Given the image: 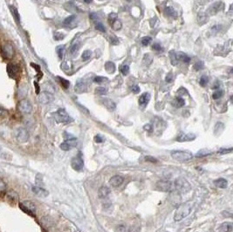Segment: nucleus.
<instances>
[{
    "label": "nucleus",
    "instance_id": "nucleus-57",
    "mask_svg": "<svg viewBox=\"0 0 233 232\" xmlns=\"http://www.w3.org/2000/svg\"><path fill=\"white\" fill-rule=\"evenodd\" d=\"M90 19L92 20H97L98 19V16L96 13H91L90 14Z\"/></svg>",
    "mask_w": 233,
    "mask_h": 232
},
{
    "label": "nucleus",
    "instance_id": "nucleus-24",
    "mask_svg": "<svg viewBox=\"0 0 233 232\" xmlns=\"http://www.w3.org/2000/svg\"><path fill=\"white\" fill-rule=\"evenodd\" d=\"M212 154V151L208 149H202L201 150H199L197 153L196 154V158H203L205 157V156H208Z\"/></svg>",
    "mask_w": 233,
    "mask_h": 232
},
{
    "label": "nucleus",
    "instance_id": "nucleus-45",
    "mask_svg": "<svg viewBox=\"0 0 233 232\" xmlns=\"http://www.w3.org/2000/svg\"><path fill=\"white\" fill-rule=\"evenodd\" d=\"M112 25L113 28H114V30H119V29H121V23L118 20V19H116V20L112 24Z\"/></svg>",
    "mask_w": 233,
    "mask_h": 232
},
{
    "label": "nucleus",
    "instance_id": "nucleus-44",
    "mask_svg": "<svg viewBox=\"0 0 233 232\" xmlns=\"http://www.w3.org/2000/svg\"><path fill=\"white\" fill-rule=\"evenodd\" d=\"M105 80H107V79H106V78L101 77V76H96V77H94V78H93V81L97 84L102 83L103 81H105Z\"/></svg>",
    "mask_w": 233,
    "mask_h": 232
},
{
    "label": "nucleus",
    "instance_id": "nucleus-27",
    "mask_svg": "<svg viewBox=\"0 0 233 232\" xmlns=\"http://www.w3.org/2000/svg\"><path fill=\"white\" fill-rule=\"evenodd\" d=\"M173 105L176 107H182L185 105V100L181 97H177L173 101Z\"/></svg>",
    "mask_w": 233,
    "mask_h": 232
},
{
    "label": "nucleus",
    "instance_id": "nucleus-29",
    "mask_svg": "<svg viewBox=\"0 0 233 232\" xmlns=\"http://www.w3.org/2000/svg\"><path fill=\"white\" fill-rule=\"evenodd\" d=\"M105 68L107 70V73H109V74H113L114 72V70H115V65L113 63V62H107L106 63V65H105Z\"/></svg>",
    "mask_w": 233,
    "mask_h": 232
},
{
    "label": "nucleus",
    "instance_id": "nucleus-39",
    "mask_svg": "<svg viewBox=\"0 0 233 232\" xmlns=\"http://www.w3.org/2000/svg\"><path fill=\"white\" fill-rule=\"evenodd\" d=\"M204 62H202V61L196 62V64L194 65V69L196 70V71H199V70L204 69Z\"/></svg>",
    "mask_w": 233,
    "mask_h": 232
},
{
    "label": "nucleus",
    "instance_id": "nucleus-54",
    "mask_svg": "<svg viewBox=\"0 0 233 232\" xmlns=\"http://www.w3.org/2000/svg\"><path fill=\"white\" fill-rule=\"evenodd\" d=\"M60 34H61V33H55V35H54V38H55V39H57V40H61V39H63L65 36H64L63 34H62V35L60 36Z\"/></svg>",
    "mask_w": 233,
    "mask_h": 232
},
{
    "label": "nucleus",
    "instance_id": "nucleus-56",
    "mask_svg": "<svg viewBox=\"0 0 233 232\" xmlns=\"http://www.w3.org/2000/svg\"><path fill=\"white\" fill-rule=\"evenodd\" d=\"M64 137H65V140H69L74 138V136H73V135H70V134H68V133H65V134H64Z\"/></svg>",
    "mask_w": 233,
    "mask_h": 232
},
{
    "label": "nucleus",
    "instance_id": "nucleus-43",
    "mask_svg": "<svg viewBox=\"0 0 233 232\" xmlns=\"http://www.w3.org/2000/svg\"><path fill=\"white\" fill-rule=\"evenodd\" d=\"M95 29L100 31V32H101V33H105V32H106V28L104 27V25H103L101 23L96 24V25H95Z\"/></svg>",
    "mask_w": 233,
    "mask_h": 232
},
{
    "label": "nucleus",
    "instance_id": "nucleus-5",
    "mask_svg": "<svg viewBox=\"0 0 233 232\" xmlns=\"http://www.w3.org/2000/svg\"><path fill=\"white\" fill-rule=\"evenodd\" d=\"M19 208L23 210L25 213L28 214L31 216H34L35 211H36V206L31 201H25L23 203H19Z\"/></svg>",
    "mask_w": 233,
    "mask_h": 232
},
{
    "label": "nucleus",
    "instance_id": "nucleus-52",
    "mask_svg": "<svg viewBox=\"0 0 233 232\" xmlns=\"http://www.w3.org/2000/svg\"><path fill=\"white\" fill-rule=\"evenodd\" d=\"M131 90H132V92L134 93H138L140 92V87H139L138 86L135 85V86H133V87H131Z\"/></svg>",
    "mask_w": 233,
    "mask_h": 232
},
{
    "label": "nucleus",
    "instance_id": "nucleus-48",
    "mask_svg": "<svg viewBox=\"0 0 233 232\" xmlns=\"http://www.w3.org/2000/svg\"><path fill=\"white\" fill-rule=\"evenodd\" d=\"M152 48H153V50H155V51H163V47H162V46H161L159 43H155V44H154Z\"/></svg>",
    "mask_w": 233,
    "mask_h": 232
},
{
    "label": "nucleus",
    "instance_id": "nucleus-46",
    "mask_svg": "<svg viewBox=\"0 0 233 232\" xmlns=\"http://www.w3.org/2000/svg\"><path fill=\"white\" fill-rule=\"evenodd\" d=\"M78 49H79V44H78V43H74V44L72 46V47H71V53H73V54L76 53L77 51H78Z\"/></svg>",
    "mask_w": 233,
    "mask_h": 232
},
{
    "label": "nucleus",
    "instance_id": "nucleus-14",
    "mask_svg": "<svg viewBox=\"0 0 233 232\" xmlns=\"http://www.w3.org/2000/svg\"><path fill=\"white\" fill-rule=\"evenodd\" d=\"M196 139V135L194 134H184V133H180L177 135V141L179 142H184V141H191L193 140Z\"/></svg>",
    "mask_w": 233,
    "mask_h": 232
},
{
    "label": "nucleus",
    "instance_id": "nucleus-35",
    "mask_svg": "<svg viewBox=\"0 0 233 232\" xmlns=\"http://www.w3.org/2000/svg\"><path fill=\"white\" fill-rule=\"evenodd\" d=\"M151 41H152V38L151 37H148V36H147V37H144L141 38V44H142V46H144V47L149 46Z\"/></svg>",
    "mask_w": 233,
    "mask_h": 232
},
{
    "label": "nucleus",
    "instance_id": "nucleus-47",
    "mask_svg": "<svg viewBox=\"0 0 233 232\" xmlns=\"http://www.w3.org/2000/svg\"><path fill=\"white\" fill-rule=\"evenodd\" d=\"M108 19H109V22H110V24L112 25L115 20L117 19V14L115 13H111V14H109V16H108Z\"/></svg>",
    "mask_w": 233,
    "mask_h": 232
},
{
    "label": "nucleus",
    "instance_id": "nucleus-6",
    "mask_svg": "<svg viewBox=\"0 0 233 232\" xmlns=\"http://www.w3.org/2000/svg\"><path fill=\"white\" fill-rule=\"evenodd\" d=\"M54 118H55L57 122H59V123H68V122H71L73 121L69 114L65 112V109H62V108L59 109L54 114Z\"/></svg>",
    "mask_w": 233,
    "mask_h": 232
},
{
    "label": "nucleus",
    "instance_id": "nucleus-50",
    "mask_svg": "<svg viewBox=\"0 0 233 232\" xmlns=\"http://www.w3.org/2000/svg\"><path fill=\"white\" fill-rule=\"evenodd\" d=\"M96 93L99 94H106L107 93V90L104 87H97L96 88Z\"/></svg>",
    "mask_w": 233,
    "mask_h": 232
},
{
    "label": "nucleus",
    "instance_id": "nucleus-8",
    "mask_svg": "<svg viewBox=\"0 0 233 232\" xmlns=\"http://www.w3.org/2000/svg\"><path fill=\"white\" fill-rule=\"evenodd\" d=\"M156 190L162 192H168L172 189V182L167 180H161L156 182Z\"/></svg>",
    "mask_w": 233,
    "mask_h": 232
},
{
    "label": "nucleus",
    "instance_id": "nucleus-13",
    "mask_svg": "<svg viewBox=\"0 0 233 232\" xmlns=\"http://www.w3.org/2000/svg\"><path fill=\"white\" fill-rule=\"evenodd\" d=\"M38 100H39L40 103L46 105V104H48V103L52 102L53 100V96L52 95V93H48V92H43L42 93L39 94Z\"/></svg>",
    "mask_w": 233,
    "mask_h": 232
},
{
    "label": "nucleus",
    "instance_id": "nucleus-60",
    "mask_svg": "<svg viewBox=\"0 0 233 232\" xmlns=\"http://www.w3.org/2000/svg\"><path fill=\"white\" fill-rule=\"evenodd\" d=\"M128 1H131V0H128Z\"/></svg>",
    "mask_w": 233,
    "mask_h": 232
},
{
    "label": "nucleus",
    "instance_id": "nucleus-59",
    "mask_svg": "<svg viewBox=\"0 0 233 232\" xmlns=\"http://www.w3.org/2000/svg\"><path fill=\"white\" fill-rule=\"evenodd\" d=\"M1 114H2V111L0 110V116H1Z\"/></svg>",
    "mask_w": 233,
    "mask_h": 232
},
{
    "label": "nucleus",
    "instance_id": "nucleus-16",
    "mask_svg": "<svg viewBox=\"0 0 233 232\" xmlns=\"http://www.w3.org/2000/svg\"><path fill=\"white\" fill-rule=\"evenodd\" d=\"M63 25L68 28H75L77 25V20H76V16L72 15L70 17L66 18L63 22Z\"/></svg>",
    "mask_w": 233,
    "mask_h": 232
},
{
    "label": "nucleus",
    "instance_id": "nucleus-26",
    "mask_svg": "<svg viewBox=\"0 0 233 232\" xmlns=\"http://www.w3.org/2000/svg\"><path fill=\"white\" fill-rule=\"evenodd\" d=\"M177 60H182V62H184V63H189V62L190 61V58L188 55H186L185 53H182V52H179L178 54L177 53Z\"/></svg>",
    "mask_w": 233,
    "mask_h": 232
},
{
    "label": "nucleus",
    "instance_id": "nucleus-1",
    "mask_svg": "<svg viewBox=\"0 0 233 232\" xmlns=\"http://www.w3.org/2000/svg\"><path fill=\"white\" fill-rule=\"evenodd\" d=\"M192 207H193V204L191 203L190 202H188V203H182V204L180 205L178 207V209H177L175 216H174L175 221L179 222L183 218H185L186 216H188L190 213Z\"/></svg>",
    "mask_w": 233,
    "mask_h": 232
},
{
    "label": "nucleus",
    "instance_id": "nucleus-10",
    "mask_svg": "<svg viewBox=\"0 0 233 232\" xmlns=\"http://www.w3.org/2000/svg\"><path fill=\"white\" fill-rule=\"evenodd\" d=\"M71 166L76 171H80V170H82V168L84 167V162L80 156H76V157L73 158V160L71 162Z\"/></svg>",
    "mask_w": 233,
    "mask_h": 232
},
{
    "label": "nucleus",
    "instance_id": "nucleus-11",
    "mask_svg": "<svg viewBox=\"0 0 233 232\" xmlns=\"http://www.w3.org/2000/svg\"><path fill=\"white\" fill-rule=\"evenodd\" d=\"M76 146H77V139L74 137L73 139L65 140V141L60 144V149L64 151H68Z\"/></svg>",
    "mask_w": 233,
    "mask_h": 232
},
{
    "label": "nucleus",
    "instance_id": "nucleus-4",
    "mask_svg": "<svg viewBox=\"0 0 233 232\" xmlns=\"http://www.w3.org/2000/svg\"><path fill=\"white\" fill-rule=\"evenodd\" d=\"M0 52L3 58L10 60L14 57V47L10 42H5L0 48Z\"/></svg>",
    "mask_w": 233,
    "mask_h": 232
},
{
    "label": "nucleus",
    "instance_id": "nucleus-41",
    "mask_svg": "<svg viewBox=\"0 0 233 232\" xmlns=\"http://www.w3.org/2000/svg\"><path fill=\"white\" fill-rule=\"evenodd\" d=\"M115 230H116V232H128V228L124 225H118L115 228Z\"/></svg>",
    "mask_w": 233,
    "mask_h": 232
},
{
    "label": "nucleus",
    "instance_id": "nucleus-38",
    "mask_svg": "<svg viewBox=\"0 0 233 232\" xmlns=\"http://www.w3.org/2000/svg\"><path fill=\"white\" fill-rule=\"evenodd\" d=\"M92 55V51H89V50H87V51H85L83 52V54H82V60H87L90 59V57Z\"/></svg>",
    "mask_w": 233,
    "mask_h": 232
},
{
    "label": "nucleus",
    "instance_id": "nucleus-20",
    "mask_svg": "<svg viewBox=\"0 0 233 232\" xmlns=\"http://www.w3.org/2000/svg\"><path fill=\"white\" fill-rule=\"evenodd\" d=\"M75 92L77 93H84L87 90V84L83 80H79L75 86Z\"/></svg>",
    "mask_w": 233,
    "mask_h": 232
},
{
    "label": "nucleus",
    "instance_id": "nucleus-19",
    "mask_svg": "<svg viewBox=\"0 0 233 232\" xmlns=\"http://www.w3.org/2000/svg\"><path fill=\"white\" fill-rule=\"evenodd\" d=\"M6 197H7V200H8V202L11 204H15L17 203L18 199H19V195L15 191H9L7 193Z\"/></svg>",
    "mask_w": 233,
    "mask_h": 232
},
{
    "label": "nucleus",
    "instance_id": "nucleus-36",
    "mask_svg": "<svg viewBox=\"0 0 233 232\" xmlns=\"http://www.w3.org/2000/svg\"><path fill=\"white\" fill-rule=\"evenodd\" d=\"M208 82H209V78H208L207 76L204 75V76H202V77H201L199 83H200V85L202 86V87H205Z\"/></svg>",
    "mask_w": 233,
    "mask_h": 232
},
{
    "label": "nucleus",
    "instance_id": "nucleus-30",
    "mask_svg": "<svg viewBox=\"0 0 233 232\" xmlns=\"http://www.w3.org/2000/svg\"><path fill=\"white\" fill-rule=\"evenodd\" d=\"M165 13L167 14L169 17H176L177 16V11L173 9L172 7H167L165 9Z\"/></svg>",
    "mask_w": 233,
    "mask_h": 232
},
{
    "label": "nucleus",
    "instance_id": "nucleus-58",
    "mask_svg": "<svg viewBox=\"0 0 233 232\" xmlns=\"http://www.w3.org/2000/svg\"><path fill=\"white\" fill-rule=\"evenodd\" d=\"M92 1H93V0H84V2L85 3H87V4H90Z\"/></svg>",
    "mask_w": 233,
    "mask_h": 232
},
{
    "label": "nucleus",
    "instance_id": "nucleus-31",
    "mask_svg": "<svg viewBox=\"0 0 233 232\" xmlns=\"http://www.w3.org/2000/svg\"><path fill=\"white\" fill-rule=\"evenodd\" d=\"M57 79L60 80V84L62 85V87H63L64 88L67 89L68 87H69V85H70V83H69V81H68V80H66V79H62V78H60V77H58Z\"/></svg>",
    "mask_w": 233,
    "mask_h": 232
},
{
    "label": "nucleus",
    "instance_id": "nucleus-51",
    "mask_svg": "<svg viewBox=\"0 0 233 232\" xmlns=\"http://www.w3.org/2000/svg\"><path fill=\"white\" fill-rule=\"evenodd\" d=\"M144 130L146 131H148L149 133H152L153 132V126L151 125V124H147V125L144 126Z\"/></svg>",
    "mask_w": 233,
    "mask_h": 232
},
{
    "label": "nucleus",
    "instance_id": "nucleus-22",
    "mask_svg": "<svg viewBox=\"0 0 233 232\" xmlns=\"http://www.w3.org/2000/svg\"><path fill=\"white\" fill-rule=\"evenodd\" d=\"M109 194H110V189L106 187V186H103V187L99 189L98 195L101 198H106Z\"/></svg>",
    "mask_w": 233,
    "mask_h": 232
},
{
    "label": "nucleus",
    "instance_id": "nucleus-40",
    "mask_svg": "<svg viewBox=\"0 0 233 232\" xmlns=\"http://www.w3.org/2000/svg\"><path fill=\"white\" fill-rule=\"evenodd\" d=\"M144 160L146 161V162H148V163H156L157 162H158L156 158L153 157V156H151V155H147V156H145Z\"/></svg>",
    "mask_w": 233,
    "mask_h": 232
},
{
    "label": "nucleus",
    "instance_id": "nucleus-15",
    "mask_svg": "<svg viewBox=\"0 0 233 232\" xmlns=\"http://www.w3.org/2000/svg\"><path fill=\"white\" fill-rule=\"evenodd\" d=\"M124 181V178L121 176H114L113 177H111V179L109 180V183L111 184V186H113L114 188H117L119 186H121Z\"/></svg>",
    "mask_w": 233,
    "mask_h": 232
},
{
    "label": "nucleus",
    "instance_id": "nucleus-2",
    "mask_svg": "<svg viewBox=\"0 0 233 232\" xmlns=\"http://www.w3.org/2000/svg\"><path fill=\"white\" fill-rule=\"evenodd\" d=\"M171 156L175 161L180 162V163H184V162L190 161L191 159L193 158V154L190 151L176 150V151L171 152Z\"/></svg>",
    "mask_w": 233,
    "mask_h": 232
},
{
    "label": "nucleus",
    "instance_id": "nucleus-9",
    "mask_svg": "<svg viewBox=\"0 0 233 232\" xmlns=\"http://www.w3.org/2000/svg\"><path fill=\"white\" fill-rule=\"evenodd\" d=\"M19 110L23 114H30L33 110V106L27 100H22L19 103Z\"/></svg>",
    "mask_w": 233,
    "mask_h": 232
},
{
    "label": "nucleus",
    "instance_id": "nucleus-25",
    "mask_svg": "<svg viewBox=\"0 0 233 232\" xmlns=\"http://www.w3.org/2000/svg\"><path fill=\"white\" fill-rule=\"evenodd\" d=\"M219 230L222 232H231L232 231V223H224Z\"/></svg>",
    "mask_w": 233,
    "mask_h": 232
},
{
    "label": "nucleus",
    "instance_id": "nucleus-49",
    "mask_svg": "<svg viewBox=\"0 0 233 232\" xmlns=\"http://www.w3.org/2000/svg\"><path fill=\"white\" fill-rule=\"evenodd\" d=\"M94 140H95V141L97 142V143H101L104 141V137H103L102 135H97L95 137H94Z\"/></svg>",
    "mask_w": 233,
    "mask_h": 232
},
{
    "label": "nucleus",
    "instance_id": "nucleus-21",
    "mask_svg": "<svg viewBox=\"0 0 233 232\" xmlns=\"http://www.w3.org/2000/svg\"><path fill=\"white\" fill-rule=\"evenodd\" d=\"M102 103L109 111H114L115 109V107H116L115 103L114 102L113 100H109V99H104L102 100Z\"/></svg>",
    "mask_w": 233,
    "mask_h": 232
},
{
    "label": "nucleus",
    "instance_id": "nucleus-34",
    "mask_svg": "<svg viewBox=\"0 0 233 232\" xmlns=\"http://www.w3.org/2000/svg\"><path fill=\"white\" fill-rule=\"evenodd\" d=\"M169 58H170V60H171V61H172L173 65H176L177 62V53H176L174 51H169Z\"/></svg>",
    "mask_w": 233,
    "mask_h": 232
},
{
    "label": "nucleus",
    "instance_id": "nucleus-42",
    "mask_svg": "<svg viewBox=\"0 0 233 232\" xmlns=\"http://www.w3.org/2000/svg\"><path fill=\"white\" fill-rule=\"evenodd\" d=\"M121 72L123 75H127L129 72V66L127 65H123L122 66H121Z\"/></svg>",
    "mask_w": 233,
    "mask_h": 232
},
{
    "label": "nucleus",
    "instance_id": "nucleus-17",
    "mask_svg": "<svg viewBox=\"0 0 233 232\" xmlns=\"http://www.w3.org/2000/svg\"><path fill=\"white\" fill-rule=\"evenodd\" d=\"M33 192L39 197H47V195H49L48 191L46 190L45 189H43L41 187H38V186L33 187Z\"/></svg>",
    "mask_w": 233,
    "mask_h": 232
},
{
    "label": "nucleus",
    "instance_id": "nucleus-12",
    "mask_svg": "<svg viewBox=\"0 0 233 232\" xmlns=\"http://www.w3.org/2000/svg\"><path fill=\"white\" fill-rule=\"evenodd\" d=\"M7 73L11 78L12 79H17L19 75V68L16 65L9 64L7 65Z\"/></svg>",
    "mask_w": 233,
    "mask_h": 232
},
{
    "label": "nucleus",
    "instance_id": "nucleus-28",
    "mask_svg": "<svg viewBox=\"0 0 233 232\" xmlns=\"http://www.w3.org/2000/svg\"><path fill=\"white\" fill-rule=\"evenodd\" d=\"M10 10H11V12L12 14L13 18L16 20L17 23H19L20 21V16H19V12H18V10L15 8L14 6H10Z\"/></svg>",
    "mask_w": 233,
    "mask_h": 232
},
{
    "label": "nucleus",
    "instance_id": "nucleus-55",
    "mask_svg": "<svg viewBox=\"0 0 233 232\" xmlns=\"http://www.w3.org/2000/svg\"><path fill=\"white\" fill-rule=\"evenodd\" d=\"M172 79H173V74L172 73H169L168 75H167V77H166V81L167 82H171L172 81Z\"/></svg>",
    "mask_w": 233,
    "mask_h": 232
},
{
    "label": "nucleus",
    "instance_id": "nucleus-37",
    "mask_svg": "<svg viewBox=\"0 0 233 232\" xmlns=\"http://www.w3.org/2000/svg\"><path fill=\"white\" fill-rule=\"evenodd\" d=\"M233 149L232 148H229V149H220L218 150L217 153L219 154H230L232 152Z\"/></svg>",
    "mask_w": 233,
    "mask_h": 232
},
{
    "label": "nucleus",
    "instance_id": "nucleus-32",
    "mask_svg": "<svg viewBox=\"0 0 233 232\" xmlns=\"http://www.w3.org/2000/svg\"><path fill=\"white\" fill-rule=\"evenodd\" d=\"M57 52H58V55L60 57V59H62L63 55H64V52H65V46H60V47H57Z\"/></svg>",
    "mask_w": 233,
    "mask_h": 232
},
{
    "label": "nucleus",
    "instance_id": "nucleus-33",
    "mask_svg": "<svg viewBox=\"0 0 233 232\" xmlns=\"http://www.w3.org/2000/svg\"><path fill=\"white\" fill-rule=\"evenodd\" d=\"M224 95V91L223 90H217L213 94H212V98L214 100H217L219 98H221Z\"/></svg>",
    "mask_w": 233,
    "mask_h": 232
},
{
    "label": "nucleus",
    "instance_id": "nucleus-3",
    "mask_svg": "<svg viewBox=\"0 0 233 232\" xmlns=\"http://www.w3.org/2000/svg\"><path fill=\"white\" fill-rule=\"evenodd\" d=\"M175 189L178 193H188L191 190L190 184L183 177H179L175 181Z\"/></svg>",
    "mask_w": 233,
    "mask_h": 232
},
{
    "label": "nucleus",
    "instance_id": "nucleus-18",
    "mask_svg": "<svg viewBox=\"0 0 233 232\" xmlns=\"http://www.w3.org/2000/svg\"><path fill=\"white\" fill-rule=\"evenodd\" d=\"M149 100H150V94L149 93H142L139 98V105L141 107H145L148 105Z\"/></svg>",
    "mask_w": 233,
    "mask_h": 232
},
{
    "label": "nucleus",
    "instance_id": "nucleus-7",
    "mask_svg": "<svg viewBox=\"0 0 233 232\" xmlns=\"http://www.w3.org/2000/svg\"><path fill=\"white\" fill-rule=\"evenodd\" d=\"M15 137L17 141L20 142V143H25L29 139V134L27 132V130L25 129V128H18L16 130V133H15Z\"/></svg>",
    "mask_w": 233,
    "mask_h": 232
},
{
    "label": "nucleus",
    "instance_id": "nucleus-23",
    "mask_svg": "<svg viewBox=\"0 0 233 232\" xmlns=\"http://www.w3.org/2000/svg\"><path fill=\"white\" fill-rule=\"evenodd\" d=\"M214 184L217 186V188H220V189H225V188H227V186H228V181H226L225 179H224V178H218V179L215 180Z\"/></svg>",
    "mask_w": 233,
    "mask_h": 232
},
{
    "label": "nucleus",
    "instance_id": "nucleus-53",
    "mask_svg": "<svg viewBox=\"0 0 233 232\" xmlns=\"http://www.w3.org/2000/svg\"><path fill=\"white\" fill-rule=\"evenodd\" d=\"M5 190H6V185H5V182L0 179V192L5 191Z\"/></svg>",
    "mask_w": 233,
    "mask_h": 232
}]
</instances>
